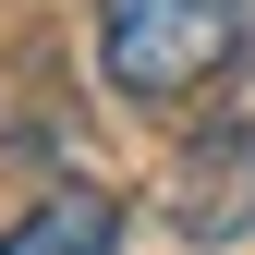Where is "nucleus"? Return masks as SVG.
Instances as JSON below:
<instances>
[{
  "label": "nucleus",
  "mask_w": 255,
  "mask_h": 255,
  "mask_svg": "<svg viewBox=\"0 0 255 255\" xmlns=\"http://www.w3.org/2000/svg\"><path fill=\"white\" fill-rule=\"evenodd\" d=\"M255 37V0H98V73L110 98H195L207 73H231Z\"/></svg>",
  "instance_id": "1"
},
{
  "label": "nucleus",
  "mask_w": 255,
  "mask_h": 255,
  "mask_svg": "<svg viewBox=\"0 0 255 255\" xmlns=\"http://www.w3.org/2000/svg\"><path fill=\"white\" fill-rule=\"evenodd\" d=\"M170 219H182V243H231V231H255V134H243V122H231V134H207L195 158H182Z\"/></svg>",
  "instance_id": "2"
},
{
  "label": "nucleus",
  "mask_w": 255,
  "mask_h": 255,
  "mask_svg": "<svg viewBox=\"0 0 255 255\" xmlns=\"http://www.w3.org/2000/svg\"><path fill=\"white\" fill-rule=\"evenodd\" d=\"M0 255H122V195L61 182V195H37L12 231H0Z\"/></svg>",
  "instance_id": "3"
}]
</instances>
